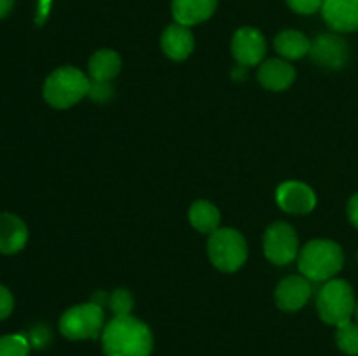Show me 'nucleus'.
<instances>
[{
    "label": "nucleus",
    "instance_id": "obj_1",
    "mask_svg": "<svg viewBox=\"0 0 358 356\" xmlns=\"http://www.w3.org/2000/svg\"><path fill=\"white\" fill-rule=\"evenodd\" d=\"M105 356H149L154 348L152 332L131 314L115 316L101 332Z\"/></svg>",
    "mask_w": 358,
    "mask_h": 356
},
{
    "label": "nucleus",
    "instance_id": "obj_2",
    "mask_svg": "<svg viewBox=\"0 0 358 356\" xmlns=\"http://www.w3.org/2000/svg\"><path fill=\"white\" fill-rule=\"evenodd\" d=\"M343 250L329 239L310 241L299 253V269L303 276L313 281H325L343 269Z\"/></svg>",
    "mask_w": 358,
    "mask_h": 356
},
{
    "label": "nucleus",
    "instance_id": "obj_3",
    "mask_svg": "<svg viewBox=\"0 0 358 356\" xmlns=\"http://www.w3.org/2000/svg\"><path fill=\"white\" fill-rule=\"evenodd\" d=\"M91 84L80 70L62 66L45 79L44 98L51 107L70 108L90 94Z\"/></svg>",
    "mask_w": 358,
    "mask_h": 356
},
{
    "label": "nucleus",
    "instance_id": "obj_4",
    "mask_svg": "<svg viewBox=\"0 0 358 356\" xmlns=\"http://www.w3.org/2000/svg\"><path fill=\"white\" fill-rule=\"evenodd\" d=\"M317 307L325 323L336 327L346 323L352 320L353 313L357 311L352 286L345 279H331L318 293Z\"/></svg>",
    "mask_w": 358,
    "mask_h": 356
},
{
    "label": "nucleus",
    "instance_id": "obj_5",
    "mask_svg": "<svg viewBox=\"0 0 358 356\" xmlns=\"http://www.w3.org/2000/svg\"><path fill=\"white\" fill-rule=\"evenodd\" d=\"M208 255L217 269L234 272L247 260V241L234 229H217L210 234Z\"/></svg>",
    "mask_w": 358,
    "mask_h": 356
},
{
    "label": "nucleus",
    "instance_id": "obj_6",
    "mask_svg": "<svg viewBox=\"0 0 358 356\" xmlns=\"http://www.w3.org/2000/svg\"><path fill=\"white\" fill-rule=\"evenodd\" d=\"M103 328V309L100 304L87 302L70 307L59 318V332L70 341L96 339Z\"/></svg>",
    "mask_w": 358,
    "mask_h": 356
},
{
    "label": "nucleus",
    "instance_id": "obj_7",
    "mask_svg": "<svg viewBox=\"0 0 358 356\" xmlns=\"http://www.w3.org/2000/svg\"><path fill=\"white\" fill-rule=\"evenodd\" d=\"M299 239L292 225L276 222L268 227L264 234V253L269 262L276 265H287L297 257Z\"/></svg>",
    "mask_w": 358,
    "mask_h": 356
},
{
    "label": "nucleus",
    "instance_id": "obj_8",
    "mask_svg": "<svg viewBox=\"0 0 358 356\" xmlns=\"http://www.w3.org/2000/svg\"><path fill=\"white\" fill-rule=\"evenodd\" d=\"M233 56L238 63L245 66H254L262 61L266 54V40L262 34L255 28L245 27L234 34L233 44Z\"/></svg>",
    "mask_w": 358,
    "mask_h": 356
},
{
    "label": "nucleus",
    "instance_id": "obj_9",
    "mask_svg": "<svg viewBox=\"0 0 358 356\" xmlns=\"http://www.w3.org/2000/svg\"><path fill=\"white\" fill-rule=\"evenodd\" d=\"M276 202L287 213H310L317 205V195L303 181H285L276 191Z\"/></svg>",
    "mask_w": 358,
    "mask_h": 356
},
{
    "label": "nucleus",
    "instance_id": "obj_10",
    "mask_svg": "<svg viewBox=\"0 0 358 356\" xmlns=\"http://www.w3.org/2000/svg\"><path fill=\"white\" fill-rule=\"evenodd\" d=\"M311 297V283L306 276L292 274L282 279L276 286L275 299L278 307L283 311H297L308 302Z\"/></svg>",
    "mask_w": 358,
    "mask_h": 356
},
{
    "label": "nucleus",
    "instance_id": "obj_11",
    "mask_svg": "<svg viewBox=\"0 0 358 356\" xmlns=\"http://www.w3.org/2000/svg\"><path fill=\"white\" fill-rule=\"evenodd\" d=\"M322 14L332 30H358V0H324Z\"/></svg>",
    "mask_w": 358,
    "mask_h": 356
},
{
    "label": "nucleus",
    "instance_id": "obj_12",
    "mask_svg": "<svg viewBox=\"0 0 358 356\" xmlns=\"http://www.w3.org/2000/svg\"><path fill=\"white\" fill-rule=\"evenodd\" d=\"M311 56L317 63L331 68H339L348 58V45L341 37L336 35H322L311 44Z\"/></svg>",
    "mask_w": 358,
    "mask_h": 356
},
{
    "label": "nucleus",
    "instance_id": "obj_13",
    "mask_svg": "<svg viewBox=\"0 0 358 356\" xmlns=\"http://www.w3.org/2000/svg\"><path fill=\"white\" fill-rule=\"evenodd\" d=\"M27 241L28 229L23 220L10 213H0V253H17Z\"/></svg>",
    "mask_w": 358,
    "mask_h": 356
},
{
    "label": "nucleus",
    "instance_id": "obj_14",
    "mask_svg": "<svg viewBox=\"0 0 358 356\" xmlns=\"http://www.w3.org/2000/svg\"><path fill=\"white\" fill-rule=\"evenodd\" d=\"M161 47L166 52L168 58L175 59V61H182L187 58L194 49V37H192L191 30L180 23L170 24L166 30L163 31L161 37Z\"/></svg>",
    "mask_w": 358,
    "mask_h": 356
},
{
    "label": "nucleus",
    "instance_id": "obj_15",
    "mask_svg": "<svg viewBox=\"0 0 358 356\" xmlns=\"http://www.w3.org/2000/svg\"><path fill=\"white\" fill-rule=\"evenodd\" d=\"M215 7L217 0H173L171 13L177 23L191 27L208 20L215 13Z\"/></svg>",
    "mask_w": 358,
    "mask_h": 356
},
{
    "label": "nucleus",
    "instance_id": "obj_16",
    "mask_svg": "<svg viewBox=\"0 0 358 356\" xmlns=\"http://www.w3.org/2000/svg\"><path fill=\"white\" fill-rule=\"evenodd\" d=\"M296 70L283 59H268L259 68V82L266 89L283 91L292 86Z\"/></svg>",
    "mask_w": 358,
    "mask_h": 356
},
{
    "label": "nucleus",
    "instance_id": "obj_17",
    "mask_svg": "<svg viewBox=\"0 0 358 356\" xmlns=\"http://www.w3.org/2000/svg\"><path fill=\"white\" fill-rule=\"evenodd\" d=\"M90 75L94 82H108L114 79L121 70V58L112 49H101L96 51L90 59Z\"/></svg>",
    "mask_w": 358,
    "mask_h": 356
},
{
    "label": "nucleus",
    "instance_id": "obj_18",
    "mask_svg": "<svg viewBox=\"0 0 358 356\" xmlns=\"http://www.w3.org/2000/svg\"><path fill=\"white\" fill-rule=\"evenodd\" d=\"M189 220L196 230L203 234H212L219 229L220 212L208 201H196L189 209Z\"/></svg>",
    "mask_w": 358,
    "mask_h": 356
},
{
    "label": "nucleus",
    "instance_id": "obj_19",
    "mask_svg": "<svg viewBox=\"0 0 358 356\" xmlns=\"http://www.w3.org/2000/svg\"><path fill=\"white\" fill-rule=\"evenodd\" d=\"M275 47L283 58L299 59L311 51V44L306 35L297 30H285L275 38Z\"/></svg>",
    "mask_w": 358,
    "mask_h": 356
},
{
    "label": "nucleus",
    "instance_id": "obj_20",
    "mask_svg": "<svg viewBox=\"0 0 358 356\" xmlns=\"http://www.w3.org/2000/svg\"><path fill=\"white\" fill-rule=\"evenodd\" d=\"M336 342L339 349L350 356L358 355V323H353L352 320L346 323L339 325L336 332Z\"/></svg>",
    "mask_w": 358,
    "mask_h": 356
},
{
    "label": "nucleus",
    "instance_id": "obj_21",
    "mask_svg": "<svg viewBox=\"0 0 358 356\" xmlns=\"http://www.w3.org/2000/svg\"><path fill=\"white\" fill-rule=\"evenodd\" d=\"M30 344L23 335H2L0 337V356H28Z\"/></svg>",
    "mask_w": 358,
    "mask_h": 356
},
{
    "label": "nucleus",
    "instance_id": "obj_22",
    "mask_svg": "<svg viewBox=\"0 0 358 356\" xmlns=\"http://www.w3.org/2000/svg\"><path fill=\"white\" fill-rule=\"evenodd\" d=\"M110 307L115 316H126L133 307V299L126 290H117L110 295Z\"/></svg>",
    "mask_w": 358,
    "mask_h": 356
},
{
    "label": "nucleus",
    "instance_id": "obj_23",
    "mask_svg": "<svg viewBox=\"0 0 358 356\" xmlns=\"http://www.w3.org/2000/svg\"><path fill=\"white\" fill-rule=\"evenodd\" d=\"M287 3L299 14H313L320 9L324 0H287Z\"/></svg>",
    "mask_w": 358,
    "mask_h": 356
},
{
    "label": "nucleus",
    "instance_id": "obj_24",
    "mask_svg": "<svg viewBox=\"0 0 358 356\" xmlns=\"http://www.w3.org/2000/svg\"><path fill=\"white\" fill-rule=\"evenodd\" d=\"M14 309V299L13 293L6 288V286L0 285V320H6Z\"/></svg>",
    "mask_w": 358,
    "mask_h": 356
},
{
    "label": "nucleus",
    "instance_id": "obj_25",
    "mask_svg": "<svg viewBox=\"0 0 358 356\" xmlns=\"http://www.w3.org/2000/svg\"><path fill=\"white\" fill-rule=\"evenodd\" d=\"M348 216L352 220L353 225L358 229V194L353 195L348 202Z\"/></svg>",
    "mask_w": 358,
    "mask_h": 356
},
{
    "label": "nucleus",
    "instance_id": "obj_26",
    "mask_svg": "<svg viewBox=\"0 0 358 356\" xmlns=\"http://www.w3.org/2000/svg\"><path fill=\"white\" fill-rule=\"evenodd\" d=\"M13 3L14 0H0V20L13 9Z\"/></svg>",
    "mask_w": 358,
    "mask_h": 356
},
{
    "label": "nucleus",
    "instance_id": "obj_27",
    "mask_svg": "<svg viewBox=\"0 0 358 356\" xmlns=\"http://www.w3.org/2000/svg\"><path fill=\"white\" fill-rule=\"evenodd\" d=\"M357 320H358V304H357Z\"/></svg>",
    "mask_w": 358,
    "mask_h": 356
}]
</instances>
